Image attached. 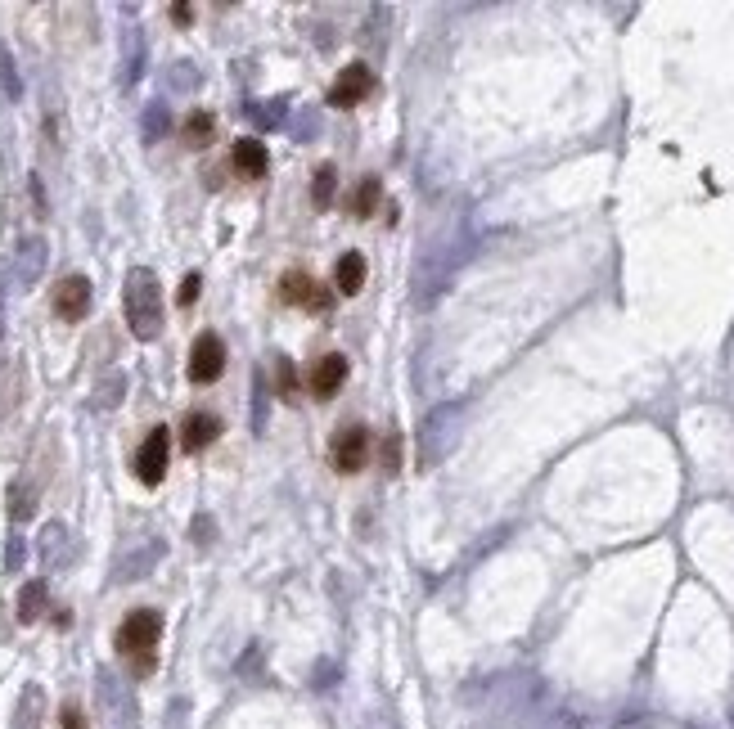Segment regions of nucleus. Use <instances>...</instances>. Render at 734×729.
I'll use <instances>...</instances> for the list:
<instances>
[{
	"label": "nucleus",
	"mask_w": 734,
	"mask_h": 729,
	"mask_svg": "<svg viewBox=\"0 0 734 729\" xmlns=\"http://www.w3.org/2000/svg\"><path fill=\"white\" fill-rule=\"evenodd\" d=\"M122 306H127V324L140 342H154L163 333V284L154 270L136 266L122 288Z\"/></svg>",
	"instance_id": "1"
},
{
	"label": "nucleus",
	"mask_w": 734,
	"mask_h": 729,
	"mask_svg": "<svg viewBox=\"0 0 734 729\" xmlns=\"http://www.w3.org/2000/svg\"><path fill=\"white\" fill-rule=\"evenodd\" d=\"M365 95H374V72L365 63H347L334 77V86H329V104L334 108H356Z\"/></svg>",
	"instance_id": "6"
},
{
	"label": "nucleus",
	"mask_w": 734,
	"mask_h": 729,
	"mask_svg": "<svg viewBox=\"0 0 734 729\" xmlns=\"http://www.w3.org/2000/svg\"><path fill=\"white\" fill-rule=\"evenodd\" d=\"M158 635H163V617L154 608H136L122 617L118 626V653L136 666V675H149L154 671V648H158Z\"/></svg>",
	"instance_id": "2"
},
{
	"label": "nucleus",
	"mask_w": 734,
	"mask_h": 729,
	"mask_svg": "<svg viewBox=\"0 0 734 729\" xmlns=\"http://www.w3.org/2000/svg\"><path fill=\"white\" fill-rule=\"evenodd\" d=\"M329 459H334L338 473H361V468L370 464V432H365L361 423L338 428L334 441H329Z\"/></svg>",
	"instance_id": "3"
},
{
	"label": "nucleus",
	"mask_w": 734,
	"mask_h": 729,
	"mask_svg": "<svg viewBox=\"0 0 734 729\" xmlns=\"http://www.w3.org/2000/svg\"><path fill=\"white\" fill-rule=\"evenodd\" d=\"M280 392H284V396H293V392H298V374H293V365H289V360H280Z\"/></svg>",
	"instance_id": "19"
},
{
	"label": "nucleus",
	"mask_w": 734,
	"mask_h": 729,
	"mask_svg": "<svg viewBox=\"0 0 734 729\" xmlns=\"http://www.w3.org/2000/svg\"><path fill=\"white\" fill-rule=\"evenodd\" d=\"M329 194H334V167H320V176H316V203L325 207Z\"/></svg>",
	"instance_id": "16"
},
{
	"label": "nucleus",
	"mask_w": 734,
	"mask_h": 729,
	"mask_svg": "<svg viewBox=\"0 0 734 729\" xmlns=\"http://www.w3.org/2000/svg\"><path fill=\"white\" fill-rule=\"evenodd\" d=\"M334 284H338V293H343V297L361 293V284H365V257H361V252H343V257H338Z\"/></svg>",
	"instance_id": "12"
},
{
	"label": "nucleus",
	"mask_w": 734,
	"mask_h": 729,
	"mask_svg": "<svg viewBox=\"0 0 734 729\" xmlns=\"http://www.w3.org/2000/svg\"><path fill=\"white\" fill-rule=\"evenodd\" d=\"M280 302L289 306H316V311H325V293H320V284L307 275V270H289V275L280 279Z\"/></svg>",
	"instance_id": "10"
},
{
	"label": "nucleus",
	"mask_w": 734,
	"mask_h": 729,
	"mask_svg": "<svg viewBox=\"0 0 734 729\" xmlns=\"http://www.w3.org/2000/svg\"><path fill=\"white\" fill-rule=\"evenodd\" d=\"M221 369H226V342L217 333H199L190 347V383H199V387L217 383Z\"/></svg>",
	"instance_id": "5"
},
{
	"label": "nucleus",
	"mask_w": 734,
	"mask_h": 729,
	"mask_svg": "<svg viewBox=\"0 0 734 729\" xmlns=\"http://www.w3.org/2000/svg\"><path fill=\"white\" fill-rule=\"evenodd\" d=\"M212 140H217V117L194 108V113L185 117V144H190V149H203V144H212Z\"/></svg>",
	"instance_id": "13"
},
{
	"label": "nucleus",
	"mask_w": 734,
	"mask_h": 729,
	"mask_svg": "<svg viewBox=\"0 0 734 729\" xmlns=\"http://www.w3.org/2000/svg\"><path fill=\"white\" fill-rule=\"evenodd\" d=\"M217 437H221V419H217V414H208V410H194V414H185L181 446L190 450V455H199V450H208Z\"/></svg>",
	"instance_id": "11"
},
{
	"label": "nucleus",
	"mask_w": 734,
	"mask_h": 729,
	"mask_svg": "<svg viewBox=\"0 0 734 729\" xmlns=\"http://www.w3.org/2000/svg\"><path fill=\"white\" fill-rule=\"evenodd\" d=\"M343 383H347V356H338V351L320 356L316 365H311V374H307V392L316 396V401H334Z\"/></svg>",
	"instance_id": "7"
},
{
	"label": "nucleus",
	"mask_w": 734,
	"mask_h": 729,
	"mask_svg": "<svg viewBox=\"0 0 734 729\" xmlns=\"http://www.w3.org/2000/svg\"><path fill=\"white\" fill-rule=\"evenodd\" d=\"M46 581H32V585H23V594H19V617L23 621H37L41 617V608H46Z\"/></svg>",
	"instance_id": "14"
},
{
	"label": "nucleus",
	"mask_w": 734,
	"mask_h": 729,
	"mask_svg": "<svg viewBox=\"0 0 734 729\" xmlns=\"http://www.w3.org/2000/svg\"><path fill=\"white\" fill-rule=\"evenodd\" d=\"M59 729H86V716H82V707H77V702H68V707L59 711Z\"/></svg>",
	"instance_id": "17"
},
{
	"label": "nucleus",
	"mask_w": 734,
	"mask_h": 729,
	"mask_svg": "<svg viewBox=\"0 0 734 729\" xmlns=\"http://www.w3.org/2000/svg\"><path fill=\"white\" fill-rule=\"evenodd\" d=\"M172 18H176V23H190L194 9H190V5H172Z\"/></svg>",
	"instance_id": "20"
},
{
	"label": "nucleus",
	"mask_w": 734,
	"mask_h": 729,
	"mask_svg": "<svg viewBox=\"0 0 734 729\" xmlns=\"http://www.w3.org/2000/svg\"><path fill=\"white\" fill-rule=\"evenodd\" d=\"M199 284H203V275H185V284H181V293H176V302L190 306L194 297H199Z\"/></svg>",
	"instance_id": "18"
},
{
	"label": "nucleus",
	"mask_w": 734,
	"mask_h": 729,
	"mask_svg": "<svg viewBox=\"0 0 734 729\" xmlns=\"http://www.w3.org/2000/svg\"><path fill=\"white\" fill-rule=\"evenodd\" d=\"M230 162H235V176L244 180H262L266 167H271V153H266L262 140H253V135H244V140H235V149H230Z\"/></svg>",
	"instance_id": "9"
},
{
	"label": "nucleus",
	"mask_w": 734,
	"mask_h": 729,
	"mask_svg": "<svg viewBox=\"0 0 734 729\" xmlns=\"http://www.w3.org/2000/svg\"><path fill=\"white\" fill-rule=\"evenodd\" d=\"M379 198H383L379 176H365V180H361V189H356V203H352V212L365 221V216H374V207H379Z\"/></svg>",
	"instance_id": "15"
},
{
	"label": "nucleus",
	"mask_w": 734,
	"mask_h": 729,
	"mask_svg": "<svg viewBox=\"0 0 734 729\" xmlns=\"http://www.w3.org/2000/svg\"><path fill=\"white\" fill-rule=\"evenodd\" d=\"M167 459H172V432L154 428L136 450V477L145 486H158L167 477Z\"/></svg>",
	"instance_id": "4"
},
{
	"label": "nucleus",
	"mask_w": 734,
	"mask_h": 729,
	"mask_svg": "<svg viewBox=\"0 0 734 729\" xmlns=\"http://www.w3.org/2000/svg\"><path fill=\"white\" fill-rule=\"evenodd\" d=\"M55 311L59 320H82L91 311V279L86 275H64L55 284Z\"/></svg>",
	"instance_id": "8"
}]
</instances>
